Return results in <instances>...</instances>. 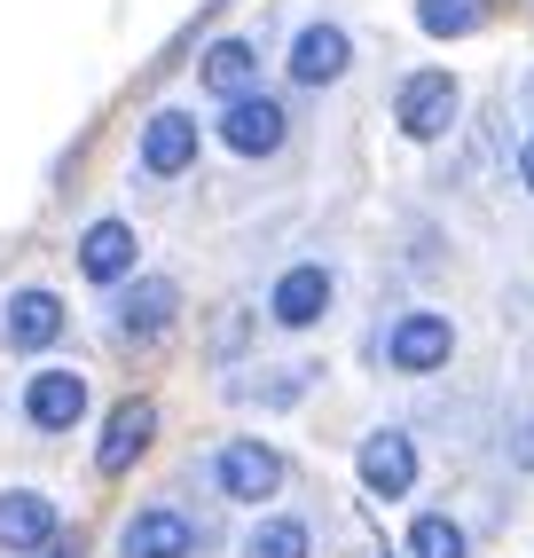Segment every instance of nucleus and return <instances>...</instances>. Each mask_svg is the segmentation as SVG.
Wrapping results in <instances>:
<instances>
[{"mask_svg":"<svg viewBox=\"0 0 534 558\" xmlns=\"http://www.w3.org/2000/svg\"><path fill=\"white\" fill-rule=\"evenodd\" d=\"M448 354H456V323L433 315V307H409L386 330V362L401 369V378H433V369H448Z\"/></svg>","mask_w":534,"mask_h":558,"instance_id":"f257e3e1","label":"nucleus"},{"mask_svg":"<svg viewBox=\"0 0 534 558\" xmlns=\"http://www.w3.org/2000/svg\"><path fill=\"white\" fill-rule=\"evenodd\" d=\"M213 488L228 504H267V496H283V457L267 440H228L213 457Z\"/></svg>","mask_w":534,"mask_h":558,"instance_id":"f03ea898","label":"nucleus"},{"mask_svg":"<svg viewBox=\"0 0 534 558\" xmlns=\"http://www.w3.org/2000/svg\"><path fill=\"white\" fill-rule=\"evenodd\" d=\"M283 134H291V110L276 102V95H236V102H228L220 110V142H228V150H236V158H276L283 150Z\"/></svg>","mask_w":534,"mask_h":558,"instance_id":"7ed1b4c3","label":"nucleus"},{"mask_svg":"<svg viewBox=\"0 0 534 558\" xmlns=\"http://www.w3.org/2000/svg\"><path fill=\"white\" fill-rule=\"evenodd\" d=\"M456 102H464V95H456L448 71H409L401 95H393V119H401L409 142H440L456 126Z\"/></svg>","mask_w":534,"mask_h":558,"instance_id":"20e7f679","label":"nucleus"},{"mask_svg":"<svg viewBox=\"0 0 534 558\" xmlns=\"http://www.w3.org/2000/svg\"><path fill=\"white\" fill-rule=\"evenodd\" d=\"M330 300H338L330 268H315V259H299V268H283V276H276V291H267V315H276L283 330H315V323L330 315Z\"/></svg>","mask_w":534,"mask_h":558,"instance_id":"39448f33","label":"nucleus"},{"mask_svg":"<svg viewBox=\"0 0 534 558\" xmlns=\"http://www.w3.org/2000/svg\"><path fill=\"white\" fill-rule=\"evenodd\" d=\"M354 472H362V488L377 496V504H401L409 488H416V440L409 433H369L362 440V457H354Z\"/></svg>","mask_w":534,"mask_h":558,"instance_id":"423d86ee","label":"nucleus"},{"mask_svg":"<svg viewBox=\"0 0 534 558\" xmlns=\"http://www.w3.org/2000/svg\"><path fill=\"white\" fill-rule=\"evenodd\" d=\"M149 440H158V401H119V409H110V425H102V440H95V472L102 480L134 472Z\"/></svg>","mask_w":534,"mask_h":558,"instance_id":"0eeeda50","label":"nucleus"},{"mask_svg":"<svg viewBox=\"0 0 534 558\" xmlns=\"http://www.w3.org/2000/svg\"><path fill=\"white\" fill-rule=\"evenodd\" d=\"M24 417H32V433H71L87 417V378H80V369H32Z\"/></svg>","mask_w":534,"mask_h":558,"instance_id":"6e6552de","label":"nucleus"},{"mask_svg":"<svg viewBox=\"0 0 534 558\" xmlns=\"http://www.w3.org/2000/svg\"><path fill=\"white\" fill-rule=\"evenodd\" d=\"M173 315H181V283L173 276H142V283L119 291V339H134V347L166 339Z\"/></svg>","mask_w":534,"mask_h":558,"instance_id":"1a4fd4ad","label":"nucleus"},{"mask_svg":"<svg viewBox=\"0 0 534 558\" xmlns=\"http://www.w3.org/2000/svg\"><path fill=\"white\" fill-rule=\"evenodd\" d=\"M0 339H9L16 354L56 347V339H63V300H56V291H40V283L9 291V307H0Z\"/></svg>","mask_w":534,"mask_h":558,"instance_id":"9d476101","label":"nucleus"},{"mask_svg":"<svg viewBox=\"0 0 534 558\" xmlns=\"http://www.w3.org/2000/svg\"><path fill=\"white\" fill-rule=\"evenodd\" d=\"M347 63H354L347 24H307L291 40V80L299 87H338V80H347Z\"/></svg>","mask_w":534,"mask_h":558,"instance_id":"9b49d317","label":"nucleus"},{"mask_svg":"<svg viewBox=\"0 0 534 558\" xmlns=\"http://www.w3.org/2000/svg\"><path fill=\"white\" fill-rule=\"evenodd\" d=\"M126 558H197V527L173 511V504H149L126 519V535H119Z\"/></svg>","mask_w":534,"mask_h":558,"instance_id":"f8f14e48","label":"nucleus"},{"mask_svg":"<svg viewBox=\"0 0 534 558\" xmlns=\"http://www.w3.org/2000/svg\"><path fill=\"white\" fill-rule=\"evenodd\" d=\"M197 166V119L189 110H158V119L142 126V173H158V181H173V173H189Z\"/></svg>","mask_w":534,"mask_h":558,"instance_id":"ddd939ff","label":"nucleus"},{"mask_svg":"<svg viewBox=\"0 0 534 558\" xmlns=\"http://www.w3.org/2000/svg\"><path fill=\"white\" fill-rule=\"evenodd\" d=\"M63 535V519L40 488H0V550H48Z\"/></svg>","mask_w":534,"mask_h":558,"instance_id":"4468645a","label":"nucleus"},{"mask_svg":"<svg viewBox=\"0 0 534 558\" xmlns=\"http://www.w3.org/2000/svg\"><path fill=\"white\" fill-rule=\"evenodd\" d=\"M134 229H126V220H95V229L80 236V276L87 283H126L134 276Z\"/></svg>","mask_w":534,"mask_h":558,"instance_id":"2eb2a0df","label":"nucleus"},{"mask_svg":"<svg viewBox=\"0 0 534 558\" xmlns=\"http://www.w3.org/2000/svg\"><path fill=\"white\" fill-rule=\"evenodd\" d=\"M197 71H205V87H213L220 102H236V95H252V80H259V48H252V40H213Z\"/></svg>","mask_w":534,"mask_h":558,"instance_id":"dca6fc26","label":"nucleus"},{"mask_svg":"<svg viewBox=\"0 0 534 558\" xmlns=\"http://www.w3.org/2000/svg\"><path fill=\"white\" fill-rule=\"evenodd\" d=\"M315 535H307V519H259V527L244 535V558H307Z\"/></svg>","mask_w":534,"mask_h":558,"instance_id":"f3484780","label":"nucleus"},{"mask_svg":"<svg viewBox=\"0 0 534 558\" xmlns=\"http://www.w3.org/2000/svg\"><path fill=\"white\" fill-rule=\"evenodd\" d=\"M409 558H464V527H456L448 511H425L409 527Z\"/></svg>","mask_w":534,"mask_h":558,"instance_id":"a211bd4d","label":"nucleus"},{"mask_svg":"<svg viewBox=\"0 0 534 558\" xmlns=\"http://www.w3.org/2000/svg\"><path fill=\"white\" fill-rule=\"evenodd\" d=\"M416 24H425L433 40H456V32L480 24V0H416Z\"/></svg>","mask_w":534,"mask_h":558,"instance_id":"6ab92c4d","label":"nucleus"},{"mask_svg":"<svg viewBox=\"0 0 534 558\" xmlns=\"http://www.w3.org/2000/svg\"><path fill=\"white\" fill-rule=\"evenodd\" d=\"M307 386H315V369L291 362V378H259V386H236V393H244V401H267V409H283V401H299Z\"/></svg>","mask_w":534,"mask_h":558,"instance_id":"aec40b11","label":"nucleus"},{"mask_svg":"<svg viewBox=\"0 0 534 558\" xmlns=\"http://www.w3.org/2000/svg\"><path fill=\"white\" fill-rule=\"evenodd\" d=\"M519 181L534 190V134H526V150H519Z\"/></svg>","mask_w":534,"mask_h":558,"instance_id":"412c9836","label":"nucleus"},{"mask_svg":"<svg viewBox=\"0 0 534 558\" xmlns=\"http://www.w3.org/2000/svg\"><path fill=\"white\" fill-rule=\"evenodd\" d=\"M48 558H80V550H71V543H63V535H56V543H48Z\"/></svg>","mask_w":534,"mask_h":558,"instance_id":"4be33fe9","label":"nucleus"}]
</instances>
